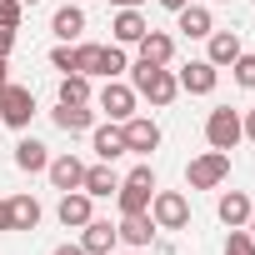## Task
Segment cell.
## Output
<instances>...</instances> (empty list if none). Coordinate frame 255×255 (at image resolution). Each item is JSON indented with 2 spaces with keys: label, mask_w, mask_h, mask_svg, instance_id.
Masks as SVG:
<instances>
[{
  "label": "cell",
  "mask_w": 255,
  "mask_h": 255,
  "mask_svg": "<svg viewBox=\"0 0 255 255\" xmlns=\"http://www.w3.org/2000/svg\"><path fill=\"white\" fill-rule=\"evenodd\" d=\"M130 90L145 95L155 110H165V105L180 95V80H175V70H165V65H145V60H135V65H130Z\"/></svg>",
  "instance_id": "obj_1"
},
{
  "label": "cell",
  "mask_w": 255,
  "mask_h": 255,
  "mask_svg": "<svg viewBox=\"0 0 255 255\" xmlns=\"http://www.w3.org/2000/svg\"><path fill=\"white\" fill-rule=\"evenodd\" d=\"M230 180V150H205L185 165V185L190 190H215Z\"/></svg>",
  "instance_id": "obj_2"
},
{
  "label": "cell",
  "mask_w": 255,
  "mask_h": 255,
  "mask_svg": "<svg viewBox=\"0 0 255 255\" xmlns=\"http://www.w3.org/2000/svg\"><path fill=\"white\" fill-rule=\"evenodd\" d=\"M150 195H155V170H150V165H135L130 175L120 180V190H115L120 215H140V210H150Z\"/></svg>",
  "instance_id": "obj_3"
},
{
  "label": "cell",
  "mask_w": 255,
  "mask_h": 255,
  "mask_svg": "<svg viewBox=\"0 0 255 255\" xmlns=\"http://www.w3.org/2000/svg\"><path fill=\"white\" fill-rule=\"evenodd\" d=\"M150 220H155V230H185L190 225V200L180 190H155L150 195Z\"/></svg>",
  "instance_id": "obj_4"
},
{
  "label": "cell",
  "mask_w": 255,
  "mask_h": 255,
  "mask_svg": "<svg viewBox=\"0 0 255 255\" xmlns=\"http://www.w3.org/2000/svg\"><path fill=\"white\" fill-rule=\"evenodd\" d=\"M205 140H210V150H235V145L245 140V130H240V110H230V105L210 110V115H205Z\"/></svg>",
  "instance_id": "obj_5"
},
{
  "label": "cell",
  "mask_w": 255,
  "mask_h": 255,
  "mask_svg": "<svg viewBox=\"0 0 255 255\" xmlns=\"http://www.w3.org/2000/svg\"><path fill=\"white\" fill-rule=\"evenodd\" d=\"M30 115H35V95H30V85H5L0 90V120L10 125V130H25L30 125Z\"/></svg>",
  "instance_id": "obj_6"
},
{
  "label": "cell",
  "mask_w": 255,
  "mask_h": 255,
  "mask_svg": "<svg viewBox=\"0 0 255 255\" xmlns=\"http://www.w3.org/2000/svg\"><path fill=\"white\" fill-rule=\"evenodd\" d=\"M135 100H140V95L125 85V80H105V85H100V95H95V105H100V110H105L115 125L135 115Z\"/></svg>",
  "instance_id": "obj_7"
},
{
  "label": "cell",
  "mask_w": 255,
  "mask_h": 255,
  "mask_svg": "<svg viewBox=\"0 0 255 255\" xmlns=\"http://www.w3.org/2000/svg\"><path fill=\"white\" fill-rule=\"evenodd\" d=\"M120 130H125V150L130 155H150L160 145V125L150 115H130V120H120Z\"/></svg>",
  "instance_id": "obj_8"
},
{
  "label": "cell",
  "mask_w": 255,
  "mask_h": 255,
  "mask_svg": "<svg viewBox=\"0 0 255 255\" xmlns=\"http://www.w3.org/2000/svg\"><path fill=\"white\" fill-rule=\"evenodd\" d=\"M175 80H180V90H185V95H210V90L220 85V70H215L210 60H190Z\"/></svg>",
  "instance_id": "obj_9"
},
{
  "label": "cell",
  "mask_w": 255,
  "mask_h": 255,
  "mask_svg": "<svg viewBox=\"0 0 255 255\" xmlns=\"http://www.w3.org/2000/svg\"><path fill=\"white\" fill-rule=\"evenodd\" d=\"M115 240H120V235H115L110 220H95V215H90V220L80 225V250H85V255H110Z\"/></svg>",
  "instance_id": "obj_10"
},
{
  "label": "cell",
  "mask_w": 255,
  "mask_h": 255,
  "mask_svg": "<svg viewBox=\"0 0 255 255\" xmlns=\"http://www.w3.org/2000/svg\"><path fill=\"white\" fill-rule=\"evenodd\" d=\"M175 30H180V35H190V40H205V35L215 30V20H210V5H195V0H190L185 10H175Z\"/></svg>",
  "instance_id": "obj_11"
},
{
  "label": "cell",
  "mask_w": 255,
  "mask_h": 255,
  "mask_svg": "<svg viewBox=\"0 0 255 255\" xmlns=\"http://www.w3.org/2000/svg\"><path fill=\"white\" fill-rule=\"evenodd\" d=\"M45 175H50V185L65 195V190H80V180H85V165H80L75 155H55V160L45 165Z\"/></svg>",
  "instance_id": "obj_12"
},
{
  "label": "cell",
  "mask_w": 255,
  "mask_h": 255,
  "mask_svg": "<svg viewBox=\"0 0 255 255\" xmlns=\"http://www.w3.org/2000/svg\"><path fill=\"white\" fill-rule=\"evenodd\" d=\"M55 215H60V225H65V230H80L95 210H90V195H85V190H65V195H60V205H55Z\"/></svg>",
  "instance_id": "obj_13"
},
{
  "label": "cell",
  "mask_w": 255,
  "mask_h": 255,
  "mask_svg": "<svg viewBox=\"0 0 255 255\" xmlns=\"http://www.w3.org/2000/svg\"><path fill=\"white\" fill-rule=\"evenodd\" d=\"M90 140H95V155H100L105 165L125 155V130H120L115 120H105V125H95V130H90Z\"/></svg>",
  "instance_id": "obj_14"
},
{
  "label": "cell",
  "mask_w": 255,
  "mask_h": 255,
  "mask_svg": "<svg viewBox=\"0 0 255 255\" xmlns=\"http://www.w3.org/2000/svg\"><path fill=\"white\" fill-rule=\"evenodd\" d=\"M50 30L60 35V45H70L80 30H85V5H75V0H65V5L50 15Z\"/></svg>",
  "instance_id": "obj_15"
},
{
  "label": "cell",
  "mask_w": 255,
  "mask_h": 255,
  "mask_svg": "<svg viewBox=\"0 0 255 255\" xmlns=\"http://www.w3.org/2000/svg\"><path fill=\"white\" fill-rule=\"evenodd\" d=\"M80 190L90 195V200H105V195H115L120 190V175L100 160V165H85V180H80Z\"/></svg>",
  "instance_id": "obj_16"
},
{
  "label": "cell",
  "mask_w": 255,
  "mask_h": 255,
  "mask_svg": "<svg viewBox=\"0 0 255 255\" xmlns=\"http://www.w3.org/2000/svg\"><path fill=\"white\" fill-rule=\"evenodd\" d=\"M250 205H255V200H250L245 190H225V195L215 200V215H220V225H230V230H235V225H245V220H250Z\"/></svg>",
  "instance_id": "obj_17"
},
{
  "label": "cell",
  "mask_w": 255,
  "mask_h": 255,
  "mask_svg": "<svg viewBox=\"0 0 255 255\" xmlns=\"http://www.w3.org/2000/svg\"><path fill=\"white\" fill-rule=\"evenodd\" d=\"M50 115H55V125H60L65 135H85V130H95V110H90V105H55Z\"/></svg>",
  "instance_id": "obj_18"
},
{
  "label": "cell",
  "mask_w": 255,
  "mask_h": 255,
  "mask_svg": "<svg viewBox=\"0 0 255 255\" xmlns=\"http://www.w3.org/2000/svg\"><path fill=\"white\" fill-rule=\"evenodd\" d=\"M115 235H120L125 245H150V240H155V220H150V210H140V215H120Z\"/></svg>",
  "instance_id": "obj_19"
},
{
  "label": "cell",
  "mask_w": 255,
  "mask_h": 255,
  "mask_svg": "<svg viewBox=\"0 0 255 255\" xmlns=\"http://www.w3.org/2000/svg\"><path fill=\"white\" fill-rule=\"evenodd\" d=\"M135 45H140V60H145V65H170V55H175V40H170L165 30H145Z\"/></svg>",
  "instance_id": "obj_20"
},
{
  "label": "cell",
  "mask_w": 255,
  "mask_h": 255,
  "mask_svg": "<svg viewBox=\"0 0 255 255\" xmlns=\"http://www.w3.org/2000/svg\"><path fill=\"white\" fill-rule=\"evenodd\" d=\"M205 40H210L205 60H210L215 70H220V65H235V55H240V35H235V30H210Z\"/></svg>",
  "instance_id": "obj_21"
},
{
  "label": "cell",
  "mask_w": 255,
  "mask_h": 255,
  "mask_svg": "<svg viewBox=\"0 0 255 255\" xmlns=\"http://www.w3.org/2000/svg\"><path fill=\"white\" fill-rule=\"evenodd\" d=\"M145 30H150V25H145V15H140V10H115V20H110L115 45H135Z\"/></svg>",
  "instance_id": "obj_22"
},
{
  "label": "cell",
  "mask_w": 255,
  "mask_h": 255,
  "mask_svg": "<svg viewBox=\"0 0 255 255\" xmlns=\"http://www.w3.org/2000/svg\"><path fill=\"white\" fill-rule=\"evenodd\" d=\"M15 165H20L25 175H40V170L50 165V150H45L35 135H20V145H15Z\"/></svg>",
  "instance_id": "obj_23"
},
{
  "label": "cell",
  "mask_w": 255,
  "mask_h": 255,
  "mask_svg": "<svg viewBox=\"0 0 255 255\" xmlns=\"http://www.w3.org/2000/svg\"><path fill=\"white\" fill-rule=\"evenodd\" d=\"M10 225L15 230H35L40 225V200L35 195H10Z\"/></svg>",
  "instance_id": "obj_24"
},
{
  "label": "cell",
  "mask_w": 255,
  "mask_h": 255,
  "mask_svg": "<svg viewBox=\"0 0 255 255\" xmlns=\"http://www.w3.org/2000/svg\"><path fill=\"white\" fill-rule=\"evenodd\" d=\"M55 95H60V105H90L95 90H90V75H60V90Z\"/></svg>",
  "instance_id": "obj_25"
},
{
  "label": "cell",
  "mask_w": 255,
  "mask_h": 255,
  "mask_svg": "<svg viewBox=\"0 0 255 255\" xmlns=\"http://www.w3.org/2000/svg\"><path fill=\"white\" fill-rule=\"evenodd\" d=\"M75 70L80 75H105V45H75Z\"/></svg>",
  "instance_id": "obj_26"
},
{
  "label": "cell",
  "mask_w": 255,
  "mask_h": 255,
  "mask_svg": "<svg viewBox=\"0 0 255 255\" xmlns=\"http://www.w3.org/2000/svg\"><path fill=\"white\" fill-rule=\"evenodd\" d=\"M230 70H235V85H240V90H255V55H245V50H240Z\"/></svg>",
  "instance_id": "obj_27"
},
{
  "label": "cell",
  "mask_w": 255,
  "mask_h": 255,
  "mask_svg": "<svg viewBox=\"0 0 255 255\" xmlns=\"http://www.w3.org/2000/svg\"><path fill=\"white\" fill-rule=\"evenodd\" d=\"M225 255H255V235H250L245 225H235L230 240H225Z\"/></svg>",
  "instance_id": "obj_28"
},
{
  "label": "cell",
  "mask_w": 255,
  "mask_h": 255,
  "mask_svg": "<svg viewBox=\"0 0 255 255\" xmlns=\"http://www.w3.org/2000/svg\"><path fill=\"white\" fill-rule=\"evenodd\" d=\"M50 65H55L60 75H80V70H75V45H55V50H50Z\"/></svg>",
  "instance_id": "obj_29"
},
{
  "label": "cell",
  "mask_w": 255,
  "mask_h": 255,
  "mask_svg": "<svg viewBox=\"0 0 255 255\" xmlns=\"http://www.w3.org/2000/svg\"><path fill=\"white\" fill-rule=\"evenodd\" d=\"M20 20H25V5H20V0H0V25H5V30H20Z\"/></svg>",
  "instance_id": "obj_30"
},
{
  "label": "cell",
  "mask_w": 255,
  "mask_h": 255,
  "mask_svg": "<svg viewBox=\"0 0 255 255\" xmlns=\"http://www.w3.org/2000/svg\"><path fill=\"white\" fill-rule=\"evenodd\" d=\"M10 50H15V30L0 25V55H10Z\"/></svg>",
  "instance_id": "obj_31"
},
{
  "label": "cell",
  "mask_w": 255,
  "mask_h": 255,
  "mask_svg": "<svg viewBox=\"0 0 255 255\" xmlns=\"http://www.w3.org/2000/svg\"><path fill=\"white\" fill-rule=\"evenodd\" d=\"M10 85V55H0V90Z\"/></svg>",
  "instance_id": "obj_32"
},
{
  "label": "cell",
  "mask_w": 255,
  "mask_h": 255,
  "mask_svg": "<svg viewBox=\"0 0 255 255\" xmlns=\"http://www.w3.org/2000/svg\"><path fill=\"white\" fill-rule=\"evenodd\" d=\"M0 230H15L10 225V200H0Z\"/></svg>",
  "instance_id": "obj_33"
},
{
  "label": "cell",
  "mask_w": 255,
  "mask_h": 255,
  "mask_svg": "<svg viewBox=\"0 0 255 255\" xmlns=\"http://www.w3.org/2000/svg\"><path fill=\"white\" fill-rule=\"evenodd\" d=\"M240 130H245V135L255 140V110H250V115H240Z\"/></svg>",
  "instance_id": "obj_34"
},
{
  "label": "cell",
  "mask_w": 255,
  "mask_h": 255,
  "mask_svg": "<svg viewBox=\"0 0 255 255\" xmlns=\"http://www.w3.org/2000/svg\"><path fill=\"white\" fill-rule=\"evenodd\" d=\"M50 255H85V250H80V240H75V245H55Z\"/></svg>",
  "instance_id": "obj_35"
},
{
  "label": "cell",
  "mask_w": 255,
  "mask_h": 255,
  "mask_svg": "<svg viewBox=\"0 0 255 255\" xmlns=\"http://www.w3.org/2000/svg\"><path fill=\"white\" fill-rule=\"evenodd\" d=\"M110 5H115V10H140L145 0H110Z\"/></svg>",
  "instance_id": "obj_36"
},
{
  "label": "cell",
  "mask_w": 255,
  "mask_h": 255,
  "mask_svg": "<svg viewBox=\"0 0 255 255\" xmlns=\"http://www.w3.org/2000/svg\"><path fill=\"white\" fill-rule=\"evenodd\" d=\"M155 5H165V10L175 15V10H185V5H190V0H155Z\"/></svg>",
  "instance_id": "obj_37"
},
{
  "label": "cell",
  "mask_w": 255,
  "mask_h": 255,
  "mask_svg": "<svg viewBox=\"0 0 255 255\" xmlns=\"http://www.w3.org/2000/svg\"><path fill=\"white\" fill-rule=\"evenodd\" d=\"M245 225H250V235H255V205H250V220H245Z\"/></svg>",
  "instance_id": "obj_38"
},
{
  "label": "cell",
  "mask_w": 255,
  "mask_h": 255,
  "mask_svg": "<svg viewBox=\"0 0 255 255\" xmlns=\"http://www.w3.org/2000/svg\"><path fill=\"white\" fill-rule=\"evenodd\" d=\"M20 5H40V0H20Z\"/></svg>",
  "instance_id": "obj_39"
},
{
  "label": "cell",
  "mask_w": 255,
  "mask_h": 255,
  "mask_svg": "<svg viewBox=\"0 0 255 255\" xmlns=\"http://www.w3.org/2000/svg\"><path fill=\"white\" fill-rule=\"evenodd\" d=\"M215 5H230V0H215Z\"/></svg>",
  "instance_id": "obj_40"
},
{
  "label": "cell",
  "mask_w": 255,
  "mask_h": 255,
  "mask_svg": "<svg viewBox=\"0 0 255 255\" xmlns=\"http://www.w3.org/2000/svg\"><path fill=\"white\" fill-rule=\"evenodd\" d=\"M75 5H85V0H75Z\"/></svg>",
  "instance_id": "obj_41"
}]
</instances>
